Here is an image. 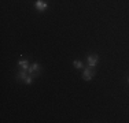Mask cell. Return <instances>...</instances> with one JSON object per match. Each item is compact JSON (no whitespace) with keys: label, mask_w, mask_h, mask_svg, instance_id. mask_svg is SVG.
I'll use <instances>...</instances> for the list:
<instances>
[{"label":"cell","mask_w":129,"mask_h":123,"mask_svg":"<svg viewBox=\"0 0 129 123\" xmlns=\"http://www.w3.org/2000/svg\"><path fill=\"white\" fill-rule=\"evenodd\" d=\"M17 79H18V81H23L26 85L33 84V77L29 74L27 70H22V69H21V71L17 74Z\"/></svg>","instance_id":"obj_1"},{"label":"cell","mask_w":129,"mask_h":123,"mask_svg":"<svg viewBox=\"0 0 129 123\" xmlns=\"http://www.w3.org/2000/svg\"><path fill=\"white\" fill-rule=\"evenodd\" d=\"M29 74L35 78V77H39V74H40V71H41V67H40V64L37 63V62H35V63H32L30 64V67H29Z\"/></svg>","instance_id":"obj_2"},{"label":"cell","mask_w":129,"mask_h":123,"mask_svg":"<svg viewBox=\"0 0 129 123\" xmlns=\"http://www.w3.org/2000/svg\"><path fill=\"white\" fill-rule=\"evenodd\" d=\"M92 77H95V69L87 67V69L84 70V73H82V79H84V81H91Z\"/></svg>","instance_id":"obj_3"},{"label":"cell","mask_w":129,"mask_h":123,"mask_svg":"<svg viewBox=\"0 0 129 123\" xmlns=\"http://www.w3.org/2000/svg\"><path fill=\"white\" fill-rule=\"evenodd\" d=\"M35 7H36V10L37 11H45L47 10V7H48V4L44 2V0H36V3H35Z\"/></svg>","instance_id":"obj_4"},{"label":"cell","mask_w":129,"mask_h":123,"mask_svg":"<svg viewBox=\"0 0 129 123\" xmlns=\"http://www.w3.org/2000/svg\"><path fill=\"white\" fill-rule=\"evenodd\" d=\"M87 60H88V66L92 67V69H95V67H96V64H98L99 57H98V55H89Z\"/></svg>","instance_id":"obj_5"},{"label":"cell","mask_w":129,"mask_h":123,"mask_svg":"<svg viewBox=\"0 0 129 123\" xmlns=\"http://www.w3.org/2000/svg\"><path fill=\"white\" fill-rule=\"evenodd\" d=\"M18 66H19L22 70H29L30 63L27 60H22V59H21V60H18Z\"/></svg>","instance_id":"obj_6"},{"label":"cell","mask_w":129,"mask_h":123,"mask_svg":"<svg viewBox=\"0 0 129 123\" xmlns=\"http://www.w3.org/2000/svg\"><path fill=\"white\" fill-rule=\"evenodd\" d=\"M73 66H74L76 69H82L84 64H82V62H80V60H74V62H73Z\"/></svg>","instance_id":"obj_7"},{"label":"cell","mask_w":129,"mask_h":123,"mask_svg":"<svg viewBox=\"0 0 129 123\" xmlns=\"http://www.w3.org/2000/svg\"><path fill=\"white\" fill-rule=\"evenodd\" d=\"M128 82H129V77H128Z\"/></svg>","instance_id":"obj_8"}]
</instances>
